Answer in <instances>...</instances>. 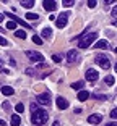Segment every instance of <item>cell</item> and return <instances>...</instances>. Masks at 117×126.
Instances as JSON below:
<instances>
[{"instance_id":"obj_24","label":"cell","mask_w":117,"mask_h":126,"mask_svg":"<svg viewBox=\"0 0 117 126\" xmlns=\"http://www.w3.org/2000/svg\"><path fill=\"white\" fill-rule=\"evenodd\" d=\"M91 97H94V99H98V100H106L107 99L106 94H104V95H102V94H96V95H91Z\"/></svg>"},{"instance_id":"obj_1","label":"cell","mask_w":117,"mask_h":126,"mask_svg":"<svg viewBox=\"0 0 117 126\" xmlns=\"http://www.w3.org/2000/svg\"><path fill=\"white\" fill-rule=\"evenodd\" d=\"M96 37H98V32H94V31L81 34V36L78 37V47L80 48H88L93 42L96 41Z\"/></svg>"},{"instance_id":"obj_26","label":"cell","mask_w":117,"mask_h":126,"mask_svg":"<svg viewBox=\"0 0 117 126\" xmlns=\"http://www.w3.org/2000/svg\"><path fill=\"white\" fill-rule=\"evenodd\" d=\"M62 3H64V7H72V5L75 3V2H73V0H64Z\"/></svg>"},{"instance_id":"obj_16","label":"cell","mask_w":117,"mask_h":126,"mask_svg":"<svg viewBox=\"0 0 117 126\" xmlns=\"http://www.w3.org/2000/svg\"><path fill=\"white\" fill-rule=\"evenodd\" d=\"M42 37L50 39V37H52V29H50V28H44V29H42Z\"/></svg>"},{"instance_id":"obj_37","label":"cell","mask_w":117,"mask_h":126,"mask_svg":"<svg viewBox=\"0 0 117 126\" xmlns=\"http://www.w3.org/2000/svg\"><path fill=\"white\" fill-rule=\"evenodd\" d=\"M52 126H60V123H59V121H54V123H52Z\"/></svg>"},{"instance_id":"obj_13","label":"cell","mask_w":117,"mask_h":126,"mask_svg":"<svg viewBox=\"0 0 117 126\" xmlns=\"http://www.w3.org/2000/svg\"><path fill=\"white\" fill-rule=\"evenodd\" d=\"M20 123H21V120H20L18 115H11V120H10L11 126H20Z\"/></svg>"},{"instance_id":"obj_32","label":"cell","mask_w":117,"mask_h":126,"mask_svg":"<svg viewBox=\"0 0 117 126\" xmlns=\"http://www.w3.org/2000/svg\"><path fill=\"white\" fill-rule=\"evenodd\" d=\"M26 73L29 74V76H34V70H33V68H28V70H26Z\"/></svg>"},{"instance_id":"obj_41","label":"cell","mask_w":117,"mask_h":126,"mask_svg":"<svg viewBox=\"0 0 117 126\" xmlns=\"http://www.w3.org/2000/svg\"><path fill=\"white\" fill-rule=\"evenodd\" d=\"M114 68H116V71H117V63H116V66H114Z\"/></svg>"},{"instance_id":"obj_14","label":"cell","mask_w":117,"mask_h":126,"mask_svg":"<svg viewBox=\"0 0 117 126\" xmlns=\"http://www.w3.org/2000/svg\"><path fill=\"white\" fill-rule=\"evenodd\" d=\"M2 94H3V95H13V87L3 86V87H2Z\"/></svg>"},{"instance_id":"obj_30","label":"cell","mask_w":117,"mask_h":126,"mask_svg":"<svg viewBox=\"0 0 117 126\" xmlns=\"http://www.w3.org/2000/svg\"><path fill=\"white\" fill-rule=\"evenodd\" d=\"M0 45H8V41L5 39V37H2V36H0Z\"/></svg>"},{"instance_id":"obj_10","label":"cell","mask_w":117,"mask_h":126,"mask_svg":"<svg viewBox=\"0 0 117 126\" xmlns=\"http://www.w3.org/2000/svg\"><path fill=\"white\" fill-rule=\"evenodd\" d=\"M42 7L47 11H54L57 8V2H54V0H44V2H42Z\"/></svg>"},{"instance_id":"obj_28","label":"cell","mask_w":117,"mask_h":126,"mask_svg":"<svg viewBox=\"0 0 117 126\" xmlns=\"http://www.w3.org/2000/svg\"><path fill=\"white\" fill-rule=\"evenodd\" d=\"M52 60L55 63H60L62 62V55H52Z\"/></svg>"},{"instance_id":"obj_31","label":"cell","mask_w":117,"mask_h":126,"mask_svg":"<svg viewBox=\"0 0 117 126\" xmlns=\"http://www.w3.org/2000/svg\"><path fill=\"white\" fill-rule=\"evenodd\" d=\"M38 110H39L38 104H31V111H33V113H34V111H38Z\"/></svg>"},{"instance_id":"obj_15","label":"cell","mask_w":117,"mask_h":126,"mask_svg":"<svg viewBox=\"0 0 117 126\" xmlns=\"http://www.w3.org/2000/svg\"><path fill=\"white\" fill-rule=\"evenodd\" d=\"M94 47H98V48H104V50H106V48H109V44H107V41H98Z\"/></svg>"},{"instance_id":"obj_20","label":"cell","mask_w":117,"mask_h":126,"mask_svg":"<svg viewBox=\"0 0 117 126\" xmlns=\"http://www.w3.org/2000/svg\"><path fill=\"white\" fill-rule=\"evenodd\" d=\"M33 5H34L33 0H28V2H21V7H24V8H31Z\"/></svg>"},{"instance_id":"obj_9","label":"cell","mask_w":117,"mask_h":126,"mask_svg":"<svg viewBox=\"0 0 117 126\" xmlns=\"http://www.w3.org/2000/svg\"><path fill=\"white\" fill-rule=\"evenodd\" d=\"M55 104H57V107H59V110H65V108H68V100L64 99V97H57Z\"/></svg>"},{"instance_id":"obj_38","label":"cell","mask_w":117,"mask_h":126,"mask_svg":"<svg viewBox=\"0 0 117 126\" xmlns=\"http://www.w3.org/2000/svg\"><path fill=\"white\" fill-rule=\"evenodd\" d=\"M3 18H5V15H3V13H0V21H2Z\"/></svg>"},{"instance_id":"obj_29","label":"cell","mask_w":117,"mask_h":126,"mask_svg":"<svg viewBox=\"0 0 117 126\" xmlns=\"http://www.w3.org/2000/svg\"><path fill=\"white\" fill-rule=\"evenodd\" d=\"M96 3H98L96 0H90V2H88V7H90V8H94V7H96Z\"/></svg>"},{"instance_id":"obj_27","label":"cell","mask_w":117,"mask_h":126,"mask_svg":"<svg viewBox=\"0 0 117 126\" xmlns=\"http://www.w3.org/2000/svg\"><path fill=\"white\" fill-rule=\"evenodd\" d=\"M111 118H112V120H117V107L114 108V110H111Z\"/></svg>"},{"instance_id":"obj_11","label":"cell","mask_w":117,"mask_h":126,"mask_svg":"<svg viewBox=\"0 0 117 126\" xmlns=\"http://www.w3.org/2000/svg\"><path fill=\"white\" fill-rule=\"evenodd\" d=\"M101 121H102V116L98 115V113H96V115H90V116H88V123H91V125H99Z\"/></svg>"},{"instance_id":"obj_12","label":"cell","mask_w":117,"mask_h":126,"mask_svg":"<svg viewBox=\"0 0 117 126\" xmlns=\"http://www.w3.org/2000/svg\"><path fill=\"white\" fill-rule=\"evenodd\" d=\"M88 97H90V92H86V91H80V92H78V100H80V102L88 100Z\"/></svg>"},{"instance_id":"obj_33","label":"cell","mask_w":117,"mask_h":126,"mask_svg":"<svg viewBox=\"0 0 117 126\" xmlns=\"http://www.w3.org/2000/svg\"><path fill=\"white\" fill-rule=\"evenodd\" d=\"M112 16H117V7L112 8Z\"/></svg>"},{"instance_id":"obj_17","label":"cell","mask_w":117,"mask_h":126,"mask_svg":"<svg viewBox=\"0 0 117 126\" xmlns=\"http://www.w3.org/2000/svg\"><path fill=\"white\" fill-rule=\"evenodd\" d=\"M83 86H85V82H83V81H76V82H73V84H72V89H75V91H81V89H83Z\"/></svg>"},{"instance_id":"obj_5","label":"cell","mask_w":117,"mask_h":126,"mask_svg":"<svg viewBox=\"0 0 117 126\" xmlns=\"http://www.w3.org/2000/svg\"><path fill=\"white\" fill-rule=\"evenodd\" d=\"M26 58H29L31 62H42L44 60V57H42V53L36 52V50H26Z\"/></svg>"},{"instance_id":"obj_40","label":"cell","mask_w":117,"mask_h":126,"mask_svg":"<svg viewBox=\"0 0 117 126\" xmlns=\"http://www.w3.org/2000/svg\"><path fill=\"white\" fill-rule=\"evenodd\" d=\"M114 52H116V53H117V47H116V48H114Z\"/></svg>"},{"instance_id":"obj_7","label":"cell","mask_w":117,"mask_h":126,"mask_svg":"<svg viewBox=\"0 0 117 126\" xmlns=\"http://www.w3.org/2000/svg\"><path fill=\"white\" fill-rule=\"evenodd\" d=\"M38 104H41V105H49V104H50V97H49V94H47V92L39 94V95H38Z\"/></svg>"},{"instance_id":"obj_4","label":"cell","mask_w":117,"mask_h":126,"mask_svg":"<svg viewBox=\"0 0 117 126\" xmlns=\"http://www.w3.org/2000/svg\"><path fill=\"white\" fill-rule=\"evenodd\" d=\"M68 11H64V13H60L59 15V18H55V24L57 28H65L67 26V23H68Z\"/></svg>"},{"instance_id":"obj_2","label":"cell","mask_w":117,"mask_h":126,"mask_svg":"<svg viewBox=\"0 0 117 126\" xmlns=\"http://www.w3.org/2000/svg\"><path fill=\"white\" fill-rule=\"evenodd\" d=\"M47 118H49L47 111L39 108L38 111H34V113H33V116H31V121H33L36 126H42V125H46V123H47Z\"/></svg>"},{"instance_id":"obj_19","label":"cell","mask_w":117,"mask_h":126,"mask_svg":"<svg viewBox=\"0 0 117 126\" xmlns=\"http://www.w3.org/2000/svg\"><path fill=\"white\" fill-rule=\"evenodd\" d=\"M104 82H106L107 86H112L114 84V76H106V78H104Z\"/></svg>"},{"instance_id":"obj_22","label":"cell","mask_w":117,"mask_h":126,"mask_svg":"<svg viewBox=\"0 0 117 126\" xmlns=\"http://www.w3.org/2000/svg\"><path fill=\"white\" fill-rule=\"evenodd\" d=\"M26 19H39V15H34V13H26Z\"/></svg>"},{"instance_id":"obj_18","label":"cell","mask_w":117,"mask_h":126,"mask_svg":"<svg viewBox=\"0 0 117 126\" xmlns=\"http://www.w3.org/2000/svg\"><path fill=\"white\" fill-rule=\"evenodd\" d=\"M15 36H16V37H20V39H26V31L18 29V31H15Z\"/></svg>"},{"instance_id":"obj_21","label":"cell","mask_w":117,"mask_h":126,"mask_svg":"<svg viewBox=\"0 0 117 126\" xmlns=\"http://www.w3.org/2000/svg\"><path fill=\"white\" fill-rule=\"evenodd\" d=\"M15 28H16V23L15 21H8L7 23V29H13V31H15Z\"/></svg>"},{"instance_id":"obj_25","label":"cell","mask_w":117,"mask_h":126,"mask_svg":"<svg viewBox=\"0 0 117 126\" xmlns=\"http://www.w3.org/2000/svg\"><path fill=\"white\" fill-rule=\"evenodd\" d=\"M15 110L18 111V113H23V111H24V105H23V104H18V105L15 107Z\"/></svg>"},{"instance_id":"obj_23","label":"cell","mask_w":117,"mask_h":126,"mask_svg":"<svg viewBox=\"0 0 117 126\" xmlns=\"http://www.w3.org/2000/svg\"><path fill=\"white\" fill-rule=\"evenodd\" d=\"M33 42H34V44H38V45H42V39L39 36H34L33 37Z\"/></svg>"},{"instance_id":"obj_8","label":"cell","mask_w":117,"mask_h":126,"mask_svg":"<svg viewBox=\"0 0 117 126\" xmlns=\"http://www.w3.org/2000/svg\"><path fill=\"white\" fill-rule=\"evenodd\" d=\"M98 78H99V74H98V71L96 70H93V68H90V70L86 71V79L88 81H98Z\"/></svg>"},{"instance_id":"obj_36","label":"cell","mask_w":117,"mask_h":126,"mask_svg":"<svg viewBox=\"0 0 117 126\" xmlns=\"http://www.w3.org/2000/svg\"><path fill=\"white\" fill-rule=\"evenodd\" d=\"M0 126H7V123H5L3 120H0Z\"/></svg>"},{"instance_id":"obj_34","label":"cell","mask_w":117,"mask_h":126,"mask_svg":"<svg viewBox=\"0 0 117 126\" xmlns=\"http://www.w3.org/2000/svg\"><path fill=\"white\" fill-rule=\"evenodd\" d=\"M112 3H116L114 0H106V5H112Z\"/></svg>"},{"instance_id":"obj_39","label":"cell","mask_w":117,"mask_h":126,"mask_svg":"<svg viewBox=\"0 0 117 126\" xmlns=\"http://www.w3.org/2000/svg\"><path fill=\"white\" fill-rule=\"evenodd\" d=\"M112 24H114V26H117V19H114V21H112Z\"/></svg>"},{"instance_id":"obj_3","label":"cell","mask_w":117,"mask_h":126,"mask_svg":"<svg viewBox=\"0 0 117 126\" xmlns=\"http://www.w3.org/2000/svg\"><path fill=\"white\" fill-rule=\"evenodd\" d=\"M94 62L98 63L101 68H104V70H109V66H111V62H109V58H107L106 55H96Z\"/></svg>"},{"instance_id":"obj_6","label":"cell","mask_w":117,"mask_h":126,"mask_svg":"<svg viewBox=\"0 0 117 126\" xmlns=\"http://www.w3.org/2000/svg\"><path fill=\"white\" fill-rule=\"evenodd\" d=\"M65 58H67L68 63H75L80 57H78V52H76V50H68L67 55H65Z\"/></svg>"},{"instance_id":"obj_35","label":"cell","mask_w":117,"mask_h":126,"mask_svg":"<svg viewBox=\"0 0 117 126\" xmlns=\"http://www.w3.org/2000/svg\"><path fill=\"white\" fill-rule=\"evenodd\" d=\"M104 126H117V123H107V125H104Z\"/></svg>"}]
</instances>
